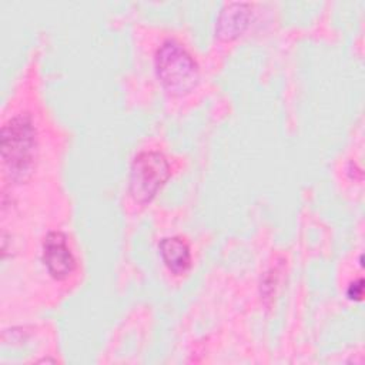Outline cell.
<instances>
[{
    "label": "cell",
    "mask_w": 365,
    "mask_h": 365,
    "mask_svg": "<svg viewBox=\"0 0 365 365\" xmlns=\"http://www.w3.org/2000/svg\"><path fill=\"white\" fill-rule=\"evenodd\" d=\"M170 177L167 158L158 151H143L131 164L128 190L138 204L150 202Z\"/></svg>",
    "instance_id": "3957f363"
},
{
    "label": "cell",
    "mask_w": 365,
    "mask_h": 365,
    "mask_svg": "<svg viewBox=\"0 0 365 365\" xmlns=\"http://www.w3.org/2000/svg\"><path fill=\"white\" fill-rule=\"evenodd\" d=\"M346 297L352 301H361L364 297V279L358 278L356 281L351 282L346 289Z\"/></svg>",
    "instance_id": "52a82bcc"
},
{
    "label": "cell",
    "mask_w": 365,
    "mask_h": 365,
    "mask_svg": "<svg viewBox=\"0 0 365 365\" xmlns=\"http://www.w3.org/2000/svg\"><path fill=\"white\" fill-rule=\"evenodd\" d=\"M155 74L165 91L173 96L188 94L198 83V66L177 41L165 40L155 51Z\"/></svg>",
    "instance_id": "7a4b0ae2"
},
{
    "label": "cell",
    "mask_w": 365,
    "mask_h": 365,
    "mask_svg": "<svg viewBox=\"0 0 365 365\" xmlns=\"http://www.w3.org/2000/svg\"><path fill=\"white\" fill-rule=\"evenodd\" d=\"M164 265L174 275L185 274L191 267V252L185 241L178 237L163 238L158 244Z\"/></svg>",
    "instance_id": "8992f818"
},
{
    "label": "cell",
    "mask_w": 365,
    "mask_h": 365,
    "mask_svg": "<svg viewBox=\"0 0 365 365\" xmlns=\"http://www.w3.org/2000/svg\"><path fill=\"white\" fill-rule=\"evenodd\" d=\"M43 262L54 279H66L76 269V258L67 244V237L51 231L43 241Z\"/></svg>",
    "instance_id": "277c9868"
},
{
    "label": "cell",
    "mask_w": 365,
    "mask_h": 365,
    "mask_svg": "<svg viewBox=\"0 0 365 365\" xmlns=\"http://www.w3.org/2000/svg\"><path fill=\"white\" fill-rule=\"evenodd\" d=\"M0 151L6 174L13 181H24L30 177L37 157V138L29 115H16L3 125Z\"/></svg>",
    "instance_id": "6da1fadb"
},
{
    "label": "cell",
    "mask_w": 365,
    "mask_h": 365,
    "mask_svg": "<svg viewBox=\"0 0 365 365\" xmlns=\"http://www.w3.org/2000/svg\"><path fill=\"white\" fill-rule=\"evenodd\" d=\"M251 20V4L244 1L225 3L215 20V36L220 40L230 41L241 36Z\"/></svg>",
    "instance_id": "5b68a950"
}]
</instances>
